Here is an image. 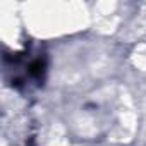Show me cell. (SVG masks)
<instances>
[{
    "label": "cell",
    "mask_w": 146,
    "mask_h": 146,
    "mask_svg": "<svg viewBox=\"0 0 146 146\" xmlns=\"http://www.w3.org/2000/svg\"><path fill=\"white\" fill-rule=\"evenodd\" d=\"M45 70H46V62L43 58H36V60H33L29 64V74H31V78H35L38 81L43 79Z\"/></svg>",
    "instance_id": "1"
}]
</instances>
